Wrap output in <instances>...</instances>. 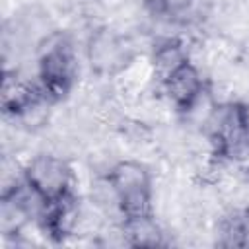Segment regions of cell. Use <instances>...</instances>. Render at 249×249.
Returning a JSON list of instances; mask_svg holds the SVG:
<instances>
[{"label":"cell","instance_id":"cell-1","mask_svg":"<svg viewBox=\"0 0 249 249\" xmlns=\"http://www.w3.org/2000/svg\"><path fill=\"white\" fill-rule=\"evenodd\" d=\"M33 70L41 89L56 105L66 101L80 80V53L76 39L66 29H53L35 47Z\"/></svg>","mask_w":249,"mask_h":249},{"label":"cell","instance_id":"cell-3","mask_svg":"<svg viewBox=\"0 0 249 249\" xmlns=\"http://www.w3.org/2000/svg\"><path fill=\"white\" fill-rule=\"evenodd\" d=\"M23 179L47 202L78 193V171L72 158L53 148H37L23 158Z\"/></svg>","mask_w":249,"mask_h":249},{"label":"cell","instance_id":"cell-5","mask_svg":"<svg viewBox=\"0 0 249 249\" xmlns=\"http://www.w3.org/2000/svg\"><path fill=\"white\" fill-rule=\"evenodd\" d=\"M152 16H156L158 12H160V6H161V0H138Z\"/></svg>","mask_w":249,"mask_h":249},{"label":"cell","instance_id":"cell-2","mask_svg":"<svg viewBox=\"0 0 249 249\" xmlns=\"http://www.w3.org/2000/svg\"><path fill=\"white\" fill-rule=\"evenodd\" d=\"M105 175L115 191L123 222L154 214L156 175L148 161L124 156Z\"/></svg>","mask_w":249,"mask_h":249},{"label":"cell","instance_id":"cell-4","mask_svg":"<svg viewBox=\"0 0 249 249\" xmlns=\"http://www.w3.org/2000/svg\"><path fill=\"white\" fill-rule=\"evenodd\" d=\"M210 88L206 72L191 58L177 72H173L163 84L158 86V91L173 109L175 117L187 111L206 89Z\"/></svg>","mask_w":249,"mask_h":249}]
</instances>
